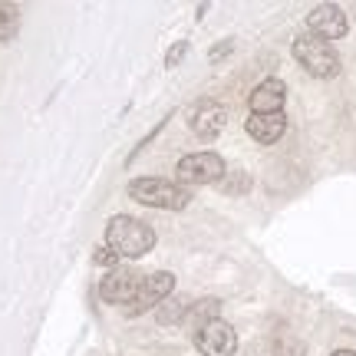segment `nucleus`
Returning <instances> with one entry per match:
<instances>
[{"label":"nucleus","instance_id":"f257e3e1","mask_svg":"<svg viewBox=\"0 0 356 356\" xmlns=\"http://www.w3.org/2000/svg\"><path fill=\"white\" fill-rule=\"evenodd\" d=\"M106 248H113L115 257H142L155 248V231L132 215H115L106 225Z\"/></svg>","mask_w":356,"mask_h":356},{"label":"nucleus","instance_id":"f03ea898","mask_svg":"<svg viewBox=\"0 0 356 356\" xmlns=\"http://www.w3.org/2000/svg\"><path fill=\"white\" fill-rule=\"evenodd\" d=\"M129 198L145 204V208H162V211H181L191 202V188L178 185V181H165V178H132L129 181Z\"/></svg>","mask_w":356,"mask_h":356},{"label":"nucleus","instance_id":"7ed1b4c3","mask_svg":"<svg viewBox=\"0 0 356 356\" xmlns=\"http://www.w3.org/2000/svg\"><path fill=\"white\" fill-rule=\"evenodd\" d=\"M293 60L317 79H333L340 73V56H337V50H333L327 40L314 37V33H300V37L293 40Z\"/></svg>","mask_w":356,"mask_h":356},{"label":"nucleus","instance_id":"20e7f679","mask_svg":"<svg viewBox=\"0 0 356 356\" xmlns=\"http://www.w3.org/2000/svg\"><path fill=\"white\" fill-rule=\"evenodd\" d=\"M225 175H228V172H225V159L218 152H191L175 165V181L185 185V188L215 185V181H221Z\"/></svg>","mask_w":356,"mask_h":356},{"label":"nucleus","instance_id":"39448f33","mask_svg":"<svg viewBox=\"0 0 356 356\" xmlns=\"http://www.w3.org/2000/svg\"><path fill=\"white\" fill-rule=\"evenodd\" d=\"M172 291H175V277H172L168 270H155V274H149V277L142 280L139 293L122 307V314H126V317H142V314H149L152 307L165 304V297Z\"/></svg>","mask_w":356,"mask_h":356},{"label":"nucleus","instance_id":"423d86ee","mask_svg":"<svg viewBox=\"0 0 356 356\" xmlns=\"http://www.w3.org/2000/svg\"><path fill=\"white\" fill-rule=\"evenodd\" d=\"M191 340L202 356H234V350H238V333L225 320H211V323L198 327Z\"/></svg>","mask_w":356,"mask_h":356},{"label":"nucleus","instance_id":"0eeeda50","mask_svg":"<svg viewBox=\"0 0 356 356\" xmlns=\"http://www.w3.org/2000/svg\"><path fill=\"white\" fill-rule=\"evenodd\" d=\"M142 280H145V277H142L139 270L115 267V270H109V274L99 280V297L106 300V304H122V307H126L129 300L139 293Z\"/></svg>","mask_w":356,"mask_h":356},{"label":"nucleus","instance_id":"6e6552de","mask_svg":"<svg viewBox=\"0 0 356 356\" xmlns=\"http://www.w3.org/2000/svg\"><path fill=\"white\" fill-rule=\"evenodd\" d=\"M307 30L320 40H340L346 37V30H350V20H346V13L337 7V3H317L314 10L307 13Z\"/></svg>","mask_w":356,"mask_h":356},{"label":"nucleus","instance_id":"1a4fd4ad","mask_svg":"<svg viewBox=\"0 0 356 356\" xmlns=\"http://www.w3.org/2000/svg\"><path fill=\"white\" fill-rule=\"evenodd\" d=\"M284 99H287V86H284L277 76L264 79V83H257L254 92L248 96V102H251V113H254V115L284 113Z\"/></svg>","mask_w":356,"mask_h":356},{"label":"nucleus","instance_id":"9d476101","mask_svg":"<svg viewBox=\"0 0 356 356\" xmlns=\"http://www.w3.org/2000/svg\"><path fill=\"white\" fill-rule=\"evenodd\" d=\"M188 122L198 139H215V136H221V129L228 122V113H225L221 102H198Z\"/></svg>","mask_w":356,"mask_h":356},{"label":"nucleus","instance_id":"9b49d317","mask_svg":"<svg viewBox=\"0 0 356 356\" xmlns=\"http://www.w3.org/2000/svg\"><path fill=\"white\" fill-rule=\"evenodd\" d=\"M244 129H248V136L251 139H257L261 145H274V142L287 132V115L284 113H270V115H248V122H244Z\"/></svg>","mask_w":356,"mask_h":356},{"label":"nucleus","instance_id":"f8f14e48","mask_svg":"<svg viewBox=\"0 0 356 356\" xmlns=\"http://www.w3.org/2000/svg\"><path fill=\"white\" fill-rule=\"evenodd\" d=\"M17 30H20V7H17V3H7V0H0V43L13 40L17 37Z\"/></svg>","mask_w":356,"mask_h":356},{"label":"nucleus","instance_id":"ddd939ff","mask_svg":"<svg viewBox=\"0 0 356 356\" xmlns=\"http://www.w3.org/2000/svg\"><path fill=\"white\" fill-rule=\"evenodd\" d=\"M218 314H221V300H215V297H208V300H198V304H191L188 320H191V327L198 330V327H204V323H211V320H218Z\"/></svg>","mask_w":356,"mask_h":356},{"label":"nucleus","instance_id":"4468645a","mask_svg":"<svg viewBox=\"0 0 356 356\" xmlns=\"http://www.w3.org/2000/svg\"><path fill=\"white\" fill-rule=\"evenodd\" d=\"M188 310H191L188 300H172V304H162L155 310V320L168 327V323H178V320H188Z\"/></svg>","mask_w":356,"mask_h":356},{"label":"nucleus","instance_id":"2eb2a0df","mask_svg":"<svg viewBox=\"0 0 356 356\" xmlns=\"http://www.w3.org/2000/svg\"><path fill=\"white\" fill-rule=\"evenodd\" d=\"M218 185H221V191H228V195H241V191L251 188V178H248V172H231V178H221Z\"/></svg>","mask_w":356,"mask_h":356},{"label":"nucleus","instance_id":"dca6fc26","mask_svg":"<svg viewBox=\"0 0 356 356\" xmlns=\"http://www.w3.org/2000/svg\"><path fill=\"white\" fill-rule=\"evenodd\" d=\"M185 53H188V43H185V40H181V43H175V47L168 50V56H165V66H168V70H175V66L185 60Z\"/></svg>","mask_w":356,"mask_h":356},{"label":"nucleus","instance_id":"f3484780","mask_svg":"<svg viewBox=\"0 0 356 356\" xmlns=\"http://www.w3.org/2000/svg\"><path fill=\"white\" fill-rule=\"evenodd\" d=\"M92 261H96V264L113 267V270H115V261H119V257H115L113 248H96V254H92Z\"/></svg>","mask_w":356,"mask_h":356},{"label":"nucleus","instance_id":"a211bd4d","mask_svg":"<svg viewBox=\"0 0 356 356\" xmlns=\"http://www.w3.org/2000/svg\"><path fill=\"white\" fill-rule=\"evenodd\" d=\"M228 50H231V43H221V47H215V50H211V60H221V56H225Z\"/></svg>","mask_w":356,"mask_h":356},{"label":"nucleus","instance_id":"6ab92c4d","mask_svg":"<svg viewBox=\"0 0 356 356\" xmlns=\"http://www.w3.org/2000/svg\"><path fill=\"white\" fill-rule=\"evenodd\" d=\"M333 356H356V350H337Z\"/></svg>","mask_w":356,"mask_h":356}]
</instances>
